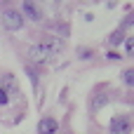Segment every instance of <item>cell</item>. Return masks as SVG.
I'll list each match as a JSON object with an SVG mask.
<instances>
[{"mask_svg": "<svg viewBox=\"0 0 134 134\" xmlns=\"http://www.w3.org/2000/svg\"><path fill=\"white\" fill-rule=\"evenodd\" d=\"M64 49V42L61 40H42V42H35V45H31V49H28V57H31V61H47L49 57H54L57 52H61Z\"/></svg>", "mask_w": 134, "mask_h": 134, "instance_id": "1", "label": "cell"}, {"mask_svg": "<svg viewBox=\"0 0 134 134\" xmlns=\"http://www.w3.org/2000/svg\"><path fill=\"white\" fill-rule=\"evenodd\" d=\"M2 26H5L7 31H19V28L24 26L21 12H16V9H5V14H2Z\"/></svg>", "mask_w": 134, "mask_h": 134, "instance_id": "2", "label": "cell"}, {"mask_svg": "<svg viewBox=\"0 0 134 134\" xmlns=\"http://www.w3.org/2000/svg\"><path fill=\"white\" fill-rule=\"evenodd\" d=\"M132 132V125H130V120L127 118H113V122H111V134H130Z\"/></svg>", "mask_w": 134, "mask_h": 134, "instance_id": "3", "label": "cell"}, {"mask_svg": "<svg viewBox=\"0 0 134 134\" xmlns=\"http://www.w3.org/2000/svg\"><path fill=\"white\" fill-rule=\"evenodd\" d=\"M57 127H59V122L52 115H45L38 122V134H52V132H57Z\"/></svg>", "mask_w": 134, "mask_h": 134, "instance_id": "4", "label": "cell"}, {"mask_svg": "<svg viewBox=\"0 0 134 134\" xmlns=\"http://www.w3.org/2000/svg\"><path fill=\"white\" fill-rule=\"evenodd\" d=\"M21 12H24V14H26V16L31 19V21H40V19H42L40 9H38V7H35V5H33L31 0H26V2L21 5ZM24 14H21V16H24Z\"/></svg>", "mask_w": 134, "mask_h": 134, "instance_id": "5", "label": "cell"}, {"mask_svg": "<svg viewBox=\"0 0 134 134\" xmlns=\"http://www.w3.org/2000/svg\"><path fill=\"white\" fill-rule=\"evenodd\" d=\"M127 40V35H125V28H118V31H113L111 33V38H108V45L111 47H118V45H122Z\"/></svg>", "mask_w": 134, "mask_h": 134, "instance_id": "6", "label": "cell"}, {"mask_svg": "<svg viewBox=\"0 0 134 134\" xmlns=\"http://www.w3.org/2000/svg\"><path fill=\"white\" fill-rule=\"evenodd\" d=\"M108 104V97L106 94H97L94 99H92V111H99V108H104Z\"/></svg>", "mask_w": 134, "mask_h": 134, "instance_id": "7", "label": "cell"}, {"mask_svg": "<svg viewBox=\"0 0 134 134\" xmlns=\"http://www.w3.org/2000/svg\"><path fill=\"white\" fill-rule=\"evenodd\" d=\"M134 71L132 68H127V71H125V73H122V82H125V85H130V87H132V82H134Z\"/></svg>", "mask_w": 134, "mask_h": 134, "instance_id": "8", "label": "cell"}, {"mask_svg": "<svg viewBox=\"0 0 134 134\" xmlns=\"http://www.w3.org/2000/svg\"><path fill=\"white\" fill-rule=\"evenodd\" d=\"M125 52H127V57H132V54H134V40H132V38L125 40Z\"/></svg>", "mask_w": 134, "mask_h": 134, "instance_id": "9", "label": "cell"}, {"mask_svg": "<svg viewBox=\"0 0 134 134\" xmlns=\"http://www.w3.org/2000/svg\"><path fill=\"white\" fill-rule=\"evenodd\" d=\"M7 104H9V94L0 87V106H7Z\"/></svg>", "mask_w": 134, "mask_h": 134, "instance_id": "10", "label": "cell"}, {"mask_svg": "<svg viewBox=\"0 0 134 134\" xmlns=\"http://www.w3.org/2000/svg\"><path fill=\"white\" fill-rule=\"evenodd\" d=\"M106 57H108V59H113V61H115V59H120V54H118V52H108Z\"/></svg>", "mask_w": 134, "mask_h": 134, "instance_id": "11", "label": "cell"}, {"mask_svg": "<svg viewBox=\"0 0 134 134\" xmlns=\"http://www.w3.org/2000/svg\"><path fill=\"white\" fill-rule=\"evenodd\" d=\"M90 54H92V52H90V49H80V57H82V59H87V57H90Z\"/></svg>", "mask_w": 134, "mask_h": 134, "instance_id": "12", "label": "cell"}, {"mask_svg": "<svg viewBox=\"0 0 134 134\" xmlns=\"http://www.w3.org/2000/svg\"><path fill=\"white\" fill-rule=\"evenodd\" d=\"M52 134H59V132H52Z\"/></svg>", "mask_w": 134, "mask_h": 134, "instance_id": "13", "label": "cell"}]
</instances>
